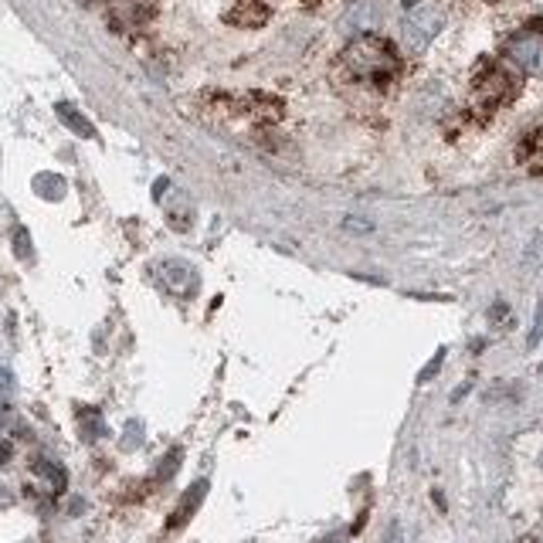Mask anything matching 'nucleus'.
<instances>
[{
    "mask_svg": "<svg viewBox=\"0 0 543 543\" xmlns=\"http://www.w3.org/2000/svg\"><path fill=\"white\" fill-rule=\"evenodd\" d=\"M343 65H347V72L353 79H364V82H384L387 75L398 68V58H394V51L384 45L381 38H357L353 45L347 48V55H343Z\"/></svg>",
    "mask_w": 543,
    "mask_h": 543,
    "instance_id": "1",
    "label": "nucleus"
},
{
    "mask_svg": "<svg viewBox=\"0 0 543 543\" xmlns=\"http://www.w3.org/2000/svg\"><path fill=\"white\" fill-rule=\"evenodd\" d=\"M506 58L527 75H543V28H523L506 41Z\"/></svg>",
    "mask_w": 543,
    "mask_h": 543,
    "instance_id": "2",
    "label": "nucleus"
},
{
    "mask_svg": "<svg viewBox=\"0 0 543 543\" xmlns=\"http://www.w3.org/2000/svg\"><path fill=\"white\" fill-rule=\"evenodd\" d=\"M442 21L445 17L438 7H421V11L408 14V21H404V45H408L411 51L428 48V41L442 31Z\"/></svg>",
    "mask_w": 543,
    "mask_h": 543,
    "instance_id": "3",
    "label": "nucleus"
},
{
    "mask_svg": "<svg viewBox=\"0 0 543 543\" xmlns=\"http://www.w3.org/2000/svg\"><path fill=\"white\" fill-rule=\"evenodd\" d=\"M204 496H208V482L201 479V482H194V486L184 493V499H180V506H177V513L167 520V527H170V530H180V527H184V523L197 513V506L204 503Z\"/></svg>",
    "mask_w": 543,
    "mask_h": 543,
    "instance_id": "4",
    "label": "nucleus"
},
{
    "mask_svg": "<svg viewBox=\"0 0 543 543\" xmlns=\"http://www.w3.org/2000/svg\"><path fill=\"white\" fill-rule=\"evenodd\" d=\"M163 279H167V286L174 292H191L197 289V272L191 269V265L184 262H163Z\"/></svg>",
    "mask_w": 543,
    "mask_h": 543,
    "instance_id": "5",
    "label": "nucleus"
},
{
    "mask_svg": "<svg viewBox=\"0 0 543 543\" xmlns=\"http://www.w3.org/2000/svg\"><path fill=\"white\" fill-rule=\"evenodd\" d=\"M58 119H62V123L72 129V133H79L82 140H92V136H96V129H92L89 119H85L75 106H68V102H58Z\"/></svg>",
    "mask_w": 543,
    "mask_h": 543,
    "instance_id": "6",
    "label": "nucleus"
},
{
    "mask_svg": "<svg viewBox=\"0 0 543 543\" xmlns=\"http://www.w3.org/2000/svg\"><path fill=\"white\" fill-rule=\"evenodd\" d=\"M34 191H38L41 197H51V201H58V197L65 194V180L55 177V174H41L38 180H34Z\"/></svg>",
    "mask_w": 543,
    "mask_h": 543,
    "instance_id": "7",
    "label": "nucleus"
},
{
    "mask_svg": "<svg viewBox=\"0 0 543 543\" xmlns=\"http://www.w3.org/2000/svg\"><path fill=\"white\" fill-rule=\"evenodd\" d=\"M38 472H41V476H48V482H51V489H55V493H62V489H65V472H62V465L41 459V462H38Z\"/></svg>",
    "mask_w": 543,
    "mask_h": 543,
    "instance_id": "8",
    "label": "nucleus"
},
{
    "mask_svg": "<svg viewBox=\"0 0 543 543\" xmlns=\"http://www.w3.org/2000/svg\"><path fill=\"white\" fill-rule=\"evenodd\" d=\"M14 248H17V252H21V258H31V248H28V231H17V235H14Z\"/></svg>",
    "mask_w": 543,
    "mask_h": 543,
    "instance_id": "9",
    "label": "nucleus"
},
{
    "mask_svg": "<svg viewBox=\"0 0 543 543\" xmlns=\"http://www.w3.org/2000/svg\"><path fill=\"white\" fill-rule=\"evenodd\" d=\"M11 374H7V370H0V391H11Z\"/></svg>",
    "mask_w": 543,
    "mask_h": 543,
    "instance_id": "10",
    "label": "nucleus"
},
{
    "mask_svg": "<svg viewBox=\"0 0 543 543\" xmlns=\"http://www.w3.org/2000/svg\"><path fill=\"white\" fill-rule=\"evenodd\" d=\"M7 459H11V445L0 442V462H7Z\"/></svg>",
    "mask_w": 543,
    "mask_h": 543,
    "instance_id": "11",
    "label": "nucleus"
},
{
    "mask_svg": "<svg viewBox=\"0 0 543 543\" xmlns=\"http://www.w3.org/2000/svg\"><path fill=\"white\" fill-rule=\"evenodd\" d=\"M4 421H7V408H0V425H4Z\"/></svg>",
    "mask_w": 543,
    "mask_h": 543,
    "instance_id": "12",
    "label": "nucleus"
},
{
    "mask_svg": "<svg viewBox=\"0 0 543 543\" xmlns=\"http://www.w3.org/2000/svg\"><path fill=\"white\" fill-rule=\"evenodd\" d=\"M540 465H543V459H540Z\"/></svg>",
    "mask_w": 543,
    "mask_h": 543,
    "instance_id": "13",
    "label": "nucleus"
}]
</instances>
